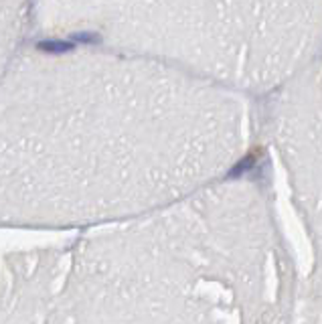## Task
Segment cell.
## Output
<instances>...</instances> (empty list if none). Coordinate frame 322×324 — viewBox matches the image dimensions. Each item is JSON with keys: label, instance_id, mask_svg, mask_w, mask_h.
Masks as SVG:
<instances>
[{"label": "cell", "instance_id": "obj_1", "mask_svg": "<svg viewBox=\"0 0 322 324\" xmlns=\"http://www.w3.org/2000/svg\"><path fill=\"white\" fill-rule=\"evenodd\" d=\"M71 49H73V45L67 41H41L39 43V51L53 53V55H61V53H67Z\"/></svg>", "mask_w": 322, "mask_h": 324}, {"label": "cell", "instance_id": "obj_2", "mask_svg": "<svg viewBox=\"0 0 322 324\" xmlns=\"http://www.w3.org/2000/svg\"><path fill=\"white\" fill-rule=\"evenodd\" d=\"M251 164H253V156H247V158H243L235 168H233L231 172H229V176L231 179H237V176L241 174V172H245V170H249L251 168Z\"/></svg>", "mask_w": 322, "mask_h": 324}, {"label": "cell", "instance_id": "obj_3", "mask_svg": "<svg viewBox=\"0 0 322 324\" xmlns=\"http://www.w3.org/2000/svg\"><path fill=\"white\" fill-rule=\"evenodd\" d=\"M75 41H81V43H98L100 37L98 35H77Z\"/></svg>", "mask_w": 322, "mask_h": 324}]
</instances>
